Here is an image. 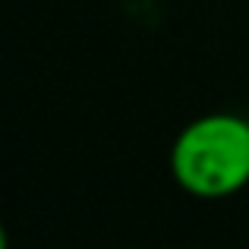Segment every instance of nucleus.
<instances>
[{
	"mask_svg": "<svg viewBox=\"0 0 249 249\" xmlns=\"http://www.w3.org/2000/svg\"><path fill=\"white\" fill-rule=\"evenodd\" d=\"M170 174L196 199H227L249 183V120L205 114L180 129L170 148Z\"/></svg>",
	"mask_w": 249,
	"mask_h": 249,
	"instance_id": "nucleus-1",
	"label": "nucleus"
},
{
	"mask_svg": "<svg viewBox=\"0 0 249 249\" xmlns=\"http://www.w3.org/2000/svg\"><path fill=\"white\" fill-rule=\"evenodd\" d=\"M0 249H10V237H6V231H3V224H0Z\"/></svg>",
	"mask_w": 249,
	"mask_h": 249,
	"instance_id": "nucleus-2",
	"label": "nucleus"
}]
</instances>
